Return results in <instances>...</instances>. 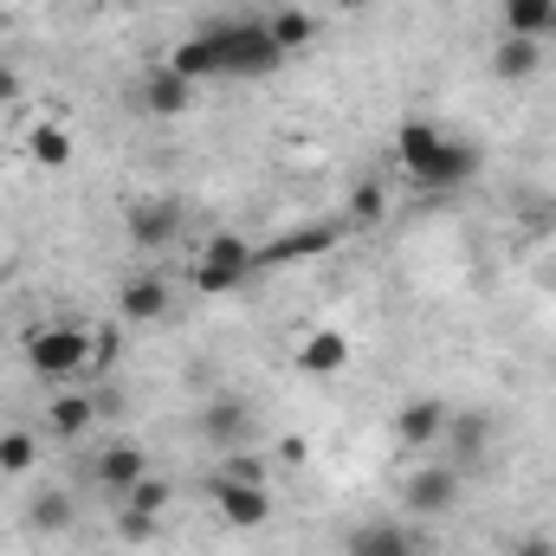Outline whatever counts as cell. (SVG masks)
Wrapping results in <instances>:
<instances>
[{"label": "cell", "mask_w": 556, "mask_h": 556, "mask_svg": "<svg viewBox=\"0 0 556 556\" xmlns=\"http://www.w3.org/2000/svg\"><path fill=\"white\" fill-rule=\"evenodd\" d=\"M278 59L285 52L273 46V33L260 20H214L207 33H194L188 46H175L168 65L188 85H201V78H266Z\"/></svg>", "instance_id": "1"}, {"label": "cell", "mask_w": 556, "mask_h": 556, "mask_svg": "<svg viewBox=\"0 0 556 556\" xmlns=\"http://www.w3.org/2000/svg\"><path fill=\"white\" fill-rule=\"evenodd\" d=\"M26 369L39 382H78L98 369V330L85 324H33L26 330Z\"/></svg>", "instance_id": "2"}, {"label": "cell", "mask_w": 556, "mask_h": 556, "mask_svg": "<svg viewBox=\"0 0 556 556\" xmlns=\"http://www.w3.org/2000/svg\"><path fill=\"white\" fill-rule=\"evenodd\" d=\"M253 266H260V253H253L240 233H214V240L201 247V260H194L188 285L214 298V291H233V285H247V278H253Z\"/></svg>", "instance_id": "3"}, {"label": "cell", "mask_w": 556, "mask_h": 556, "mask_svg": "<svg viewBox=\"0 0 556 556\" xmlns=\"http://www.w3.org/2000/svg\"><path fill=\"white\" fill-rule=\"evenodd\" d=\"M214 511L233 525V531H260L266 518H273V492H266V479H214Z\"/></svg>", "instance_id": "4"}, {"label": "cell", "mask_w": 556, "mask_h": 556, "mask_svg": "<svg viewBox=\"0 0 556 556\" xmlns=\"http://www.w3.org/2000/svg\"><path fill=\"white\" fill-rule=\"evenodd\" d=\"M298 369L304 376H317V382H330V376H343L350 369V337L343 330H304V343H298Z\"/></svg>", "instance_id": "5"}, {"label": "cell", "mask_w": 556, "mask_h": 556, "mask_svg": "<svg viewBox=\"0 0 556 556\" xmlns=\"http://www.w3.org/2000/svg\"><path fill=\"white\" fill-rule=\"evenodd\" d=\"M142 472H149V459H142V446H130V440H111V446L98 453V466H91V479H98L111 498H124Z\"/></svg>", "instance_id": "6"}, {"label": "cell", "mask_w": 556, "mask_h": 556, "mask_svg": "<svg viewBox=\"0 0 556 556\" xmlns=\"http://www.w3.org/2000/svg\"><path fill=\"white\" fill-rule=\"evenodd\" d=\"M472 175H479V149H472V142H459V137H446V142H440V155L420 168L415 181H420V188H459V181H472Z\"/></svg>", "instance_id": "7"}, {"label": "cell", "mask_w": 556, "mask_h": 556, "mask_svg": "<svg viewBox=\"0 0 556 556\" xmlns=\"http://www.w3.org/2000/svg\"><path fill=\"white\" fill-rule=\"evenodd\" d=\"M188 98H194V85L175 65H149L142 72V111L149 117H175V111H188Z\"/></svg>", "instance_id": "8"}, {"label": "cell", "mask_w": 556, "mask_h": 556, "mask_svg": "<svg viewBox=\"0 0 556 556\" xmlns=\"http://www.w3.org/2000/svg\"><path fill=\"white\" fill-rule=\"evenodd\" d=\"M343 556H420V538L408 525H356Z\"/></svg>", "instance_id": "9"}, {"label": "cell", "mask_w": 556, "mask_h": 556, "mask_svg": "<svg viewBox=\"0 0 556 556\" xmlns=\"http://www.w3.org/2000/svg\"><path fill=\"white\" fill-rule=\"evenodd\" d=\"M446 420H453V408L446 402H408L402 415H395V440L402 446H440V433H446Z\"/></svg>", "instance_id": "10"}, {"label": "cell", "mask_w": 556, "mask_h": 556, "mask_svg": "<svg viewBox=\"0 0 556 556\" xmlns=\"http://www.w3.org/2000/svg\"><path fill=\"white\" fill-rule=\"evenodd\" d=\"M453 498H459V472L453 466H420L415 479H408V511H420V518L446 511Z\"/></svg>", "instance_id": "11"}, {"label": "cell", "mask_w": 556, "mask_h": 556, "mask_svg": "<svg viewBox=\"0 0 556 556\" xmlns=\"http://www.w3.org/2000/svg\"><path fill=\"white\" fill-rule=\"evenodd\" d=\"M498 20H505V33L511 39H551L556 33V0H498Z\"/></svg>", "instance_id": "12"}, {"label": "cell", "mask_w": 556, "mask_h": 556, "mask_svg": "<svg viewBox=\"0 0 556 556\" xmlns=\"http://www.w3.org/2000/svg\"><path fill=\"white\" fill-rule=\"evenodd\" d=\"M492 72L505 78V85H525V78H538L544 72V46L538 39H498V52H492Z\"/></svg>", "instance_id": "13"}, {"label": "cell", "mask_w": 556, "mask_h": 556, "mask_svg": "<svg viewBox=\"0 0 556 556\" xmlns=\"http://www.w3.org/2000/svg\"><path fill=\"white\" fill-rule=\"evenodd\" d=\"M175 233H181V207L175 201H142V207H130V240L137 247H162Z\"/></svg>", "instance_id": "14"}, {"label": "cell", "mask_w": 556, "mask_h": 556, "mask_svg": "<svg viewBox=\"0 0 556 556\" xmlns=\"http://www.w3.org/2000/svg\"><path fill=\"white\" fill-rule=\"evenodd\" d=\"M117 311H124V324H155V317L168 311V285H162V278H124Z\"/></svg>", "instance_id": "15"}, {"label": "cell", "mask_w": 556, "mask_h": 556, "mask_svg": "<svg viewBox=\"0 0 556 556\" xmlns=\"http://www.w3.org/2000/svg\"><path fill=\"white\" fill-rule=\"evenodd\" d=\"M26 155H33V168H46V175L72 168V130H65V124H33V130H26Z\"/></svg>", "instance_id": "16"}, {"label": "cell", "mask_w": 556, "mask_h": 556, "mask_svg": "<svg viewBox=\"0 0 556 556\" xmlns=\"http://www.w3.org/2000/svg\"><path fill=\"white\" fill-rule=\"evenodd\" d=\"M26 525H33L39 538H59V531H72V492H65V485H46V492H33V505H26Z\"/></svg>", "instance_id": "17"}, {"label": "cell", "mask_w": 556, "mask_h": 556, "mask_svg": "<svg viewBox=\"0 0 556 556\" xmlns=\"http://www.w3.org/2000/svg\"><path fill=\"white\" fill-rule=\"evenodd\" d=\"M91 420H98V402H91V395H78V389L52 395V408H46V427H52V433H65V440L91 433Z\"/></svg>", "instance_id": "18"}, {"label": "cell", "mask_w": 556, "mask_h": 556, "mask_svg": "<svg viewBox=\"0 0 556 556\" xmlns=\"http://www.w3.org/2000/svg\"><path fill=\"white\" fill-rule=\"evenodd\" d=\"M266 33H273V46H278V52H298V46H311L317 20H311L304 7H278L273 20H266Z\"/></svg>", "instance_id": "19"}, {"label": "cell", "mask_w": 556, "mask_h": 556, "mask_svg": "<svg viewBox=\"0 0 556 556\" xmlns=\"http://www.w3.org/2000/svg\"><path fill=\"white\" fill-rule=\"evenodd\" d=\"M382 214H389V188H382V175H363L350 194V227H382Z\"/></svg>", "instance_id": "20"}, {"label": "cell", "mask_w": 556, "mask_h": 556, "mask_svg": "<svg viewBox=\"0 0 556 556\" xmlns=\"http://www.w3.org/2000/svg\"><path fill=\"white\" fill-rule=\"evenodd\" d=\"M117 505H130V511H142V518H162V511L175 505V485H168V479H155V472H142Z\"/></svg>", "instance_id": "21"}, {"label": "cell", "mask_w": 556, "mask_h": 556, "mask_svg": "<svg viewBox=\"0 0 556 556\" xmlns=\"http://www.w3.org/2000/svg\"><path fill=\"white\" fill-rule=\"evenodd\" d=\"M39 466V440L33 433H0V479H26Z\"/></svg>", "instance_id": "22"}, {"label": "cell", "mask_w": 556, "mask_h": 556, "mask_svg": "<svg viewBox=\"0 0 556 556\" xmlns=\"http://www.w3.org/2000/svg\"><path fill=\"white\" fill-rule=\"evenodd\" d=\"M247 427H253L247 402H220V408L207 415V440H214V446H240V440H247Z\"/></svg>", "instance_id": "23"}, {"label": "cell", "mask_w": 556, "mask_h": 556, "mask_svg": "<svg viewBox=\"0 0 556 556\" xmlns=\"http://www.w3.org/2000/svg\"><path fill=\"white\" fill-rule=\"evenodd\" d=\"M485 433H492V427H485L479 415H453V420H446V433H440V440H446L453 453H466V459H472V453L485 446Z\"/></svg>", "instance_id": "24"}, {"label": "cell", "mask_w": 556, "mask_h": 556, "mask_svg": "<svg viewBox=\"0 0 556 556\" xmlns=\"http://www.w3.org/2000/svg\"><path fill=\"white\" fill-rule=\"evenodd\" d=\"M511 556H556V538L531 531V538H518V544H511Z\"/></svg>", "instance_id": "25"}, {"label": "cell", "mask_w": 556, "mask_h": 556, "mask_svg": "<svg viewBox=\"0 0 556 556\" xmlns=\"http://www.w3.org/2000/svg\"><path fill=\"white\" fill-rule=\"evenodd\" d=\"M7 98H20V72H7V65H0V104H7Z\"/></svg>", "instance_id": "26"}, {"label": "cell", "mask_w": 556, "mask_h": 556, "mask_svg": "<svg viewBox=\"0 0 556 556\" xmlns=\"http://www.w3.org/2000/svg\"><path fill=\"white\" fill-rule=\"evenodd\" d=\"M337 7H343V13H363V7H369V0H337Z\"/></svg>", "instance_id": "27"}, {"label": "cell", "mask_w": 556, "mask_h": 556, "mask_svg": "<svg viewBox=\"0 0 556 556\" xmlns=\"http://www.w3.org/2000/svg\"><path fill=\"white\" fill-rule=\"evenodd\" d=\"M7 20H13V13H7V0H0V33H7Z\"/></svg>", "instance_id": "28"}, {"label": "cell", "mask_w": 556, "mask_h": 556, "mask_svg": "<svg viewBox=\"0 0 556 556\" xmlns=\"http://www.w3.org/2000/svg\"><path fill=\"white\" fill-rule=\"evenodd\" d=\"M7 7H46V0H7Z\"/></svg>", "instance_id": "29"}]
</instances>
